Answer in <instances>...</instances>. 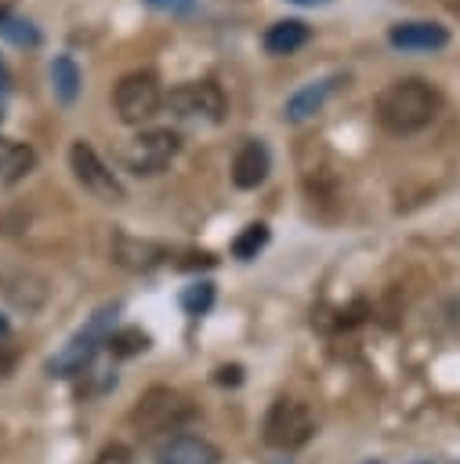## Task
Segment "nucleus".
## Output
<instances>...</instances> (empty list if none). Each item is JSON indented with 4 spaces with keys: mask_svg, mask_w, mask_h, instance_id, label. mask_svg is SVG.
<instances>
[{
    "mask_svg": "<svg viewBox=\"0 0 460 464\" xmlns=\"http://www.w3.org/2000/svg\"><path fill=\"white\" fill-rule=\"evenodd\" d=\"M0 33L7 36V40H14V44H40V33L33 29V22H22V18H4L0 22Z\"/></svg>",
    "mask_w": 460,
    "mask_h": 464,
    "instance_id": "obj_20",
    "label": "nucleus"
},
{
    "mask_svg": "<svg viewBox=\"0 0 460 464\" xmlns=\"http://www.w3.org/2000/svg\"><path fill=\"white\" fill-rule=\"evenodd\" d=\"M217 381H221V384H228V381L239 384V366H221V370H217Z\"/></svg>",
    "mask_w": 460,
    "mask_h": 464,
    "instance_id": "obj_23",
    "label": "nucleus"
},
{
    "mask_svg": "<svg viewBox=\"0 0 460 464\" xmlns=\"http://www.w3.org/2000/svg\"><path fill=\"white\" fill-rule=\"evenodd\" d=\"M69 163H72L76 181H80L91 196H98V199H105V203H120V199H123V185H120V178L101 163V156H98L87 141H72V149H69Z\"/></svg>",
    "mask_w": 460,
    "mask_h": 464,
    "instance_id": "obj_7",
    "label": "nucleus"
},
{
    "mask_svg": "<svg viewBox=\"0 0 460 464\" xmlns=\"http://www.w3.org/2000/svg\"><path fill=\"white\" fill-rule=\"evenodd\" d=\"M14 370V348L11 344H0V381Z\"/></svg>",
    "mask_w": 460,
    "mask_h": 464,
    "instance_id": "obj_22",
    "label": "nucleus"
},
{
    "mask_svg": "<svg viewBox=\"0 0 460 464\" xmlns=\"http://www.w3.org/2000/svg\"><path fill=\"white\" fill-rule=\"evenodd\" d=\"M105 348H109L112 355L127 359V355H138V352H145V348H149V334H145V330H138V326H123V330H112V334H109Z\"/></svg>",
    "mask_w": 460,
    "mask_h": 464,
    "instance_id": "obj_17",
    "label": "nucleus"
},
{
    "mask_svg": "<svg viewBox=\"0 0 460 464\" xmlns=\"http://www.w3.org/2000/svg\"><path fill=\"white\" fill-rule=\"evenodd\" d=\"M337 87V76L333 80H319V83H308V87H301L297 94H290V102H286V120L290 123H301V120H308L311 112H319L322 109V102H326V94Z\"/></svg>",
    "mask_w": 460,
    "mask_h": 464,
    "instance_id": "obj_13",
    "label": "nucleus"
},
{
    "mask_svg": "<svg viewBox=\"0 0 460 464\" xmlns=\"http://www.w3.org/2000/svg\"><path fill=\"white\" fill-rule=\"evenodd\" d=\"M210 301H214V286H210V283H192V286L181 294V308H185L188 315H203V312L210 308Z\"/></svg>",
    "mask_w": 460,
    "mask_h": 464,
    "instance_id": "obj_19",
    "label": "nucleus"
},
{
    "mask_svg": "<svg viewBox=\"0 0 460 464\" xmlns=\"http://www.w3.org/2000/svg\"><path fill=\"white\" fill-rule=\"evenodd\" d=\"M221 453L214 442H206L203 435H170L167 442H159L156 450V464H217Z\"/></svg>",
    "mask_w": 460,
    "mask_h": 464,
    "instance_id": "obj_9",
    "label": "nucleus"
},
{
    "mask_svg": "<svg viewBox=\"0 0 460 464\" xmlns=\"http://www.w3.org/2000/svg\"><path fill=\"white\" fill-rule=\"evenodd\" d=\"M94 464H138V460H134V453H130L123 442H112V446H105V450L98 453Z\"/></svg>",
    "mask_w": 460,
    "mask_h": 464,
    "instance_id": "obj_21",
    "label": "nucleus"
},
{
    "mask_svg": "<svg viewBox=\"0 0 460 464\" xmlns=\"http://www.w3.org/2000/svg\"><path fill=\"white\" fill-rule=\"evenodd\" d=\"M181 149V138L167 127H156V130H141L127 149H123V163L127 170L134 174H159Z\"/></svg>",
    "mask_w": 460,
    "mask_h": 464,
    "instance_id": "obj_6",
    "label": "nucleus"
},
{
    "mask_svg": "<svg viewBox=\"0 0 460 464\" xmlns=\"http://www.w3.org/2000/svg\"><path fill=\"white\" fill-rule=\"evenodd\" d=\"M112 257H116L123 268H130V272H149V268H156V265L167 257V246H159V243H152V239H134V236H123V232H120Z\"/></svg>",
    "mask_w": 460,
    "mask_h": 464,
    "instance_id": "obj_12",
    "label": "nucleus"
},
{
    "mask_svg": "<svg viewBox=\"0 0 460 464\" xmlns=\"http://www.w3.org/2000/svg\"><path fill=\"white\" fill-rule=\"evenodd\" d=\"M304 44H308V25L297 22V18L275 22V25H268V33H264V51H272V54H293V51L304 47Z\"/></svg>",
    "mask_w": 460,
    "mask_h": 464,
    "instance_id": "obj_14",
    "label": "nucleus"
},
{
    "mask_svg": "<svg viewBox=\"0 0 460 464\" xmlns=\"http://www.w3.org/2000/svg\"><path fill=\"white\" fill-rule=\"evenodd\" d=\"M7 83H11V76H7V65H4V58H0V98L7 94Z\"/></svg>",
    "mask_w": 460,
    "mask_h": 464,
    "instance_id": "obj_24",
    "label": "nucleus"
},
{
    "mask_svg": "<svg viewBox=\"0 0 460 464\" xmlns=\"http://www.w3.org/2000/svg\"><path fill=\"white\" fill-rule=\"evenodd\" d=\"M196 417V406L174 392V388H149L134 410H130V424L141 435H156V431H177L181 424H188Z\"/></svg>",
    "mask_w": 460,
    "mask_h": 464,
    "instance_id": "obj_3",
    "label": "nucleus"
},
{
    "mask_svg": "<svg viewBox=\"0 0 460 464\" xmlns=\"http://www.w3.org/2000/svg\"><path fill=\"white\" fill-rule=\"evenodd\" d=\"M442 109L438 91L427 80H395L377 94V123L391 134H413L427 127Z\"/></svg>",
    "mask_w": 460,
    "mask_h": 464,
    "instance_id": "obj_1",
    "label": "nucleus"
},
{
    "mask_svg": "<svg viewBox=\"0 0 460 464\" xmlns=\"http://www.w3.org/2000/svg\"><path fill=\"white\" fill-rule=\"evenodd\" d=\"M33 163H36V152H33L29 145L0 138V178H4V181L25 178V174L33 170Z\"/></svg>",
    "mask_w": 460,
    "mask_h": 464,
    "instance_id": "obj_15",
    "label": "nucleus"
},
{
    "mask_svg": "<svg viewBox=\"0 0 460 464\" xmlns=\"http://www.w3.org/2000/svg\"><path fill=\"white\" fill-rule=\"evenodd\" d=\"M272 464H290V460H272Z\"/></svg>",
    "mask_w": 460,
    "mask_h": 464,
    "instance_id": "obj_29",
    "label": "nucleus"
},
{
    "mask_svg": "<svg viewBox=\"0 0 460 464\" xmlns=\"http://www.w3.org/2000/svg\"><path fill=\"white\" fill-rule=\"evenodd\" d=\"M112 105H116V116L123 123H145L149 116L159 112L163 105V87H159V76L141 69V72H127L116 91H112Z\"/></svg>",
    "mask_w": 460,
    "mask_h": 464,
    "instance_id": "obj_5",
    "label": "nucleus"
},
{
    "mask_svg": "<svg viewBox=\"0 0 460 464\" xmlns=\"http://www.w3.org/2000/svg\"><path fill=\"white\" fill-rule=\"evenodd\" d=\"M268 170H272V156H268L264 141L250 138V141H243L235 149V156H232V181H235V188H257L268 178Z\"/></svg>",
    "mask_w": 460,
    "mask_h": 464,
    "instance_id": "obj_10",
    "label": "nucleus"
},
{
    "mask_svg": "<svg viewBox=\"0 0 460 464\" xmlns=\"http://www.w3.org/2000/svg\"><path fill=\"white\" fill-rule=\"evenodd\" d=\"M112 323H116V304H101V308L69 337V344H62V348L47 359V370H51L54 377H76V373H83V366L94 359V352L109 341Z\"/></svg>",
    "mask_w": 460,
    "mask_h": 464,
    "instance_id": "obj_2",
    "label": "nucleus"
},
{
    "mask_svg": "<svg viewBox=\"0 0 460 464\" xmlns=\"http://www.w3.org/2000/svg\"><path fill=\"white\" fill-rule=\"evenodd\" d=\"M4 330H7V319H4V315H0V334H4Z\"/></svg>",
    "mask_w": 460,
    "mask_h": 464,
    "instance_id": "obj_27",
    "label": "nucleus"
},
{
    "mask_svg": "<svg viewBox=\"0 0 460 464\" xmlns=\"http://www.w3.org/2000/svg\"><path fill=\"white\" fill-rule=\"evenodd\" d=\"M51 83H54V94L69 105V102H76V94H80V69H76V62L69 58V54H58L54 58V65H51Z\"/></svg>",
    "mask_w": 460,
    "mask_h": 464,
    "instance_id": "obj_16",
    "label": "nucleus"
},
{
    "mask_svg": "<svg viewBox=\"0 0 460 464\" xmlns=\"http://www.w3.org/2000/svg\"><path fill=\"white\" fill-rule=\"evenodd\" d=\"M315 431L311 410L301 399H275L264 417V442L272 450H301Z\"/></svg>",
    "mask_w": 460,
    "mask_h": 464,
    "instance_id": "obj_4",
    "label": "nucleus"
},
{
    "mask_svg": "<svg viewBox=\"0 0 460 464\" xmlns=\"http://www.w3.org/2000/svg\"><path fill=\"white\" fill-rule=\"evenodd\" d=\"M373 464H377V460H373Z\"/></svg>",
    "mask_w": 460,
    "mask_h": 464,
    "instance_id": "obj_30",
    "label": "nucleus"
},
{
    "mask_svg": "<svg viewBox=\"0 0 460 464\" xmlns=\"http://www.w3.org/2000/svg\"><path fill=\"white\" fill-rule=\"evenodd\" d=\"M297 4H315V0H297Z\"/></svg>",
    "mask_w": 460,
    "mask_h": 464,
    "instance_id": "obj_28",
    "label": "nucleus"
},
{
    "mask_svg": "<svg viewBox=\"0 0 460 464\" xmlns=\"http://www.w3.org/2000/svg\"><path fill=\"white\" fill-rule=\"evenodd\" d=\"M11 18V0H0V22Z\"/></svg>",
    "mask_w": 460,
    "mask_h": 464,
    "instance_id": "obj_26",
    "label": "nucleus"
},
{
    "mask_svg": "<svg viewBox=\"0 0 460 464\" xmlns=\"http://www.w3.org/2000/svg\"><path fill=\"white\" fill-rule=\"evenodd\" d=\"M145 4H152V7H177V4H185V0H145Z\"/></svg>",
    "mask_w": 460,
    "mask_h": 464,
    "instance_id": "obj_25",
    "label": "nucleus"
},
{
    "mask_svg": "<svg viewBox=\"0 0 460 464\" xmlns=\"http://www.w3.org/2000/svg\"><path fill=\"white\" fill-rule=\"evenodd\" d=\"M388 40L402 51H438L449 44V33L438 22H398L388 29Z\"/></svg>",
    "mask_w": 460,
    "mask_h": 464,
    "instance_id": "obj_11",
    "label": "nucleus"
},
{
    "mask_svg": "<svg viewBox=\"0 0 460 464\" xmlns=\"http://www.w3.org/2000/svg\"><path fill=\"white\" fill-rule=\"evenodd\" d=\"M268 243V225L264 221H254V225H246L235 239H232V254L239 257V261H250V257H257V250Z\"/></svg>",
    "mask_w": 460,
    "mask_h": 464,
    "instance_id": "obj_18",
    "label": "nucleus"
},
{
    "mask_svg": "<svg viewBox=\"0 0 460 464\" xmlns=\"http://www.w3.org/2000/svg\"><path fill=\"white\" fill-rule=\"evenodd\" d=\"M167 105L177 116H196V120L217 123L225 116V91L214 80H188V83H177L167 94Z\"/></svg>",
    "mask_w": 460,
    "mask_h": 464,
    "instance_id": "obj_8",
    "label": "nucleus"
}]
</instances>
